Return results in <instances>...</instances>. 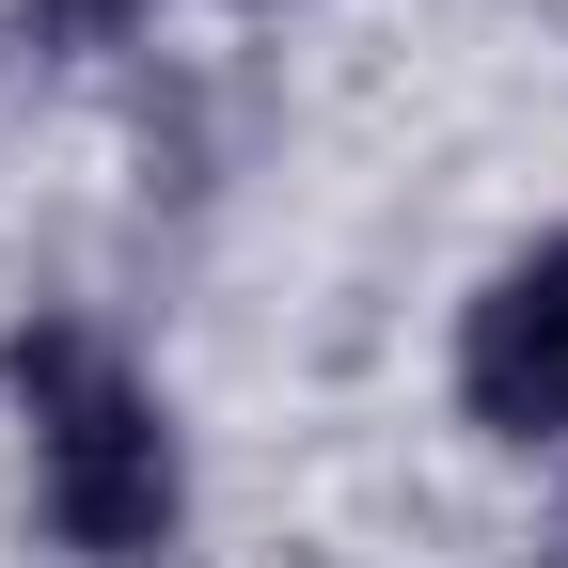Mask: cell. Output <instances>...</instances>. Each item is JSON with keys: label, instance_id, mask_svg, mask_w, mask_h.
Wrapping results in <instances>:
<instances>
[{"label": "cell", "instance_id": "1", "mask_svg": "<svg viewBox=\"0 0 568 568\" xmlns=\"http://www.w3.org/2000/svg\"><path fill=\"white\" fill-rule=\"evenodd\" d=\"M0 395L32 426V521L80 568H159L190 537V443L95 316H17L0 332Z\"/></svg>", "mask_w": 568, "mask_h": 568}, {"label": "cell", "instance_id": "2", "mask_svg": "<svg viewBox=\"0 0 568 568\" xmlns=\"http://www.w3.org/2000/svg\"><path fill=\"white\" fill-rule=\"evenodd\" d=\"M458 410H474V443H506V458L568 443V222L474 284V316H458Z\"/></svg>", "mask_w": 568, "mask_h": 568}, {"label": "cell", "instance_id": "3", "mask_svg": "<svg viewBox=\"0 0 568 568\" xmlns=\"http://www.w3.org/2000/svg\"><path fill=\"white\" fill-rule=\"evenodd\" d=\"M142 17H159V0H17V32H32V48H63V63H80V48H126Z\"/></svg>", "mask_w": 568, "mask_h": 568}, {"label": "cell", "instance_id": "4", "mask_svg": "<svg viewBox=\"0 0 568 568\" xmlns=\"http://www.w3.org/2000/svg\"><path fill=\"white\" fill-rule=\"evenodd\" d=\"M237 17H284V0H237Z\"/></svg>", "mask_w": 568, "mask_h": 568}]
</instances>
